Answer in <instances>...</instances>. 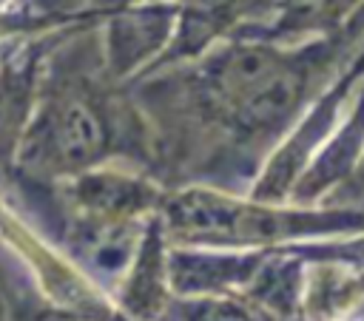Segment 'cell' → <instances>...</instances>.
Masks as SVG:
<instances>
[{"label": "cell", "mask_w": 364, "mask_h": 321, "mask_svg": "<svg viewBox=\"0 0 364 321\" xmlns=\"http://www.w3.org/2000/svg\"><path fill=\"white\" fill-rule=\"evenodd\" d=\"M193 321H250V318L230 304H205V307H199Z\"/></svg>", "instance_id": "3"}, {"label": "cell", "mask_w": 364, "mask_h": 321, "mask_svg": "<svg viewBox=\"0 0 364 321\" xmlns=\"http://www.w3.org/2000/svg\"><path fill=\"white\" fill-rule=\"evenodd\" d=\"M46 321H63V318H57V315H51V318H46Z\"/></svg>", "instance_id": "5"}, {"label": "cell", "mask_w": 364, "mask_h": 321, "mask_svg": "<svg viewBox=\"0 0 364 321\" xmlns=\"http://www.w3.org/2000/svg\"><path fill=\"white\" fill-rule=\"evenodd\" d=\"M173 227L196 239H276L287 219L250 210L216 196H185L171 207Z\"/></svg>", "instance_id": "1"}, {"label": "cell", "mask_w": 364, "mask_h": 321, "mask_svg": "<svg viewBox=\"0 0 364 321\" xmlns=\"http://www.w3.org/2000/svg\"><path fill=\"white\" fill-rule=\"evenodd\" d=\"M102 145V128L85 105H65L51 131V148L65 165L88 162Z\"/></svg>", "instance_id": "2"}, {"label": "cell", "mask_w": 364, "mask_h": 321, "mask_svg": "<svg viewBox=\"0 0 364 321\" xmlns=\"http://www.w3.org/2000/svg\"><path fill=\"white\" fill-rule=\"evenodd\" d=\"M11 111H14V97H11V91L0 82V134L9 128V122H11Z\"/></svg>", "instance_id": "4"}]
</instances>
